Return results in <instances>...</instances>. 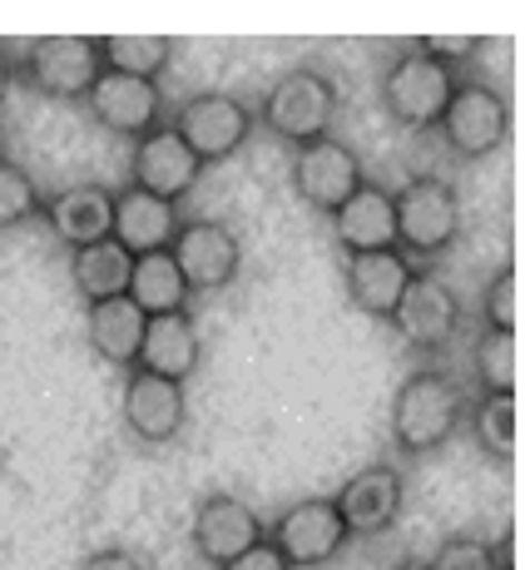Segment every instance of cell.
Segmentation results:
<instances>
[{"label": "cell", "instance_id": "6da1fadb", "mask_svg": "<svg viewBox=\"0 0 525 570\" xmlns=\"http://www.w3.org/2000/svg\"><path fill=\"white\" fill-rule=\"evenodd\" d=\"M462 387L446 372L417 367L392 392V442L407 456H426L452 442L456 426H462Z\"/></svg>", "mask_w": 525, "mask_h": 570}, {"label": "cell", "instance_id": "7a4b0ae2", "mask_svg": "<svg viewBox=\"0 0 525 570\" xmlns=\"http://www.w3.org/2000/svg\"><path fill=\"white\" fill-rule=\"evenodd\" d=\"M392 224H397V254L436 258L462 234V194L436 174H417L392 194Z\"/></svg>", "mask_w": 525, "mask_h": 570}, {"label": "cell", "instance_id": "3957f363", "mask_svg": "<svg viewBox=\"0 0 525 570\" xmlns=\"http://www.w3.org/2000/svg\"><path fill=\"white\" fill-rule=\"evenodd\" d=\"M333 115H337V85H333V75L313 70V65L273 80V90L262 95V105L254 109L258 125L293 149L323 139L327 129H333Z\"/></svg>", "mask_w": 525, "mask_h": 570}, {"label": "cell", "instance_id": "277c9868", "mask_svg": "<svg viewBox=\"0 0 525 570\" xmlns=\"http://www.w3.org/2000/svg\"><path fill=\"white\" fill-rule=\"evenodd\" d=\"M254 109H248L238 95H224V90H204V95H189L179 109H174L169 129L189 145V155L199 164H224L234 159L238 149L248 145L254 135Z\"/></svg>", "mask_w": 525, "mask_h": 570}, {"label": "cell", "instance_id": "5b68a950", "mask_svg": "<svg viewBox=\"0 0 525 570\" xmlns=\"http://www.w3.org/2000/svg\"><path fill=\"white\" fill-rule=\"evenodd\" d=\"M456 90V70L426 60L422 50H402L382 75V105L397 129H436Z\"/></svg>", "mask_w": 525, "mask_h": 570}, {"label": "cell", "instance_id": "8992f818", "mask_svg": "<svg viewBox=\"0 0 525 570\" xmlns=\"http://www.w3.org/2000/svg\"><path fill=\"white\" fill-rule=\"evenodd\" d=\"M20 75L50 100H85L90 85L105 75L100 60V36H46L30 40Z\"/></svg>", "mask_w": 525, "mask_h": 570}, {"label": "cell", "instance_id": "52a82bcc", "mask_svg": "<svg viewBox=\"0 0 525 570\" xmlns=\"http://www.w3.org/2000/svg\"><path fill=\"white\" fill-rule=\"evenodd\" d=\"M262 541L288 561V570H313L327 566L347 546V525L337 517L333 497H308L293 501L273 525H262Z\"/></svg>", "mask_w": 525, "mask_h": 570}, {"label": "cell", "instance_id": "ba28073f", "mask_svg": "<svg viewBox=\"0 0 525 570\" xmlns=\"http://www.w3.org/2000/svg\"><path fill=\"white\" fill-rule=\"evenodd\" d=\"M442 139L452 155L486 159L511 139V100L491 85H456L442 109Z\"/></svg>", "mask_w": 525, "mask_h": 570}, {"label": "cell", "instance_id": "9c48e42d", "mask_svg": "<svg viewBox=\"0 0 525 570\" xmlns=\"http://www.w3.org/2000/svg\"><path fill=\"white\" fill-rule=\"evenodd\" d=\"M169 258L189 293H218L244 268V244H238V234L228 224L194 218V224H179V234H174V244H169Z\"/></svg>", "mask_w": 525, "mask_h": 570}, {"label": "cell", "instance_id": "30bf717a", "mask_svg": "<svg viewBox=\"0 0 525 570\" xmlns=\"http://www.w3.org/2000/svg\"><path fill=\"white\" fill-rule=\"evenodd\" d=\"M293 189L317 214H333V208H343L363 189V164H357V155L343 139L323 135L313 145L293 149Z\"/></svg>", "mask_w": 525, "mask_h": 570}, {"label": "cell", "instance_id": "8fae6325", "mask_svg": "<svg viewBox=\"0 0 525 570\" xmlns=\"http://www.w3.org/2000/svg\"><path fill=\"white\" fill-rule=\"evenodd\" d=\"M189 541H194V551H199V561H209L218 570V566L238 561L248 546L262 541V521L248 501L234 497V491H209V497L194 507Z\"/></svg>", "mask_w": 525, "mask_h": 570}, {"label": "cell", "instance_id": "7c38bea8", "mask_svg": "<svg viewBox=\"0 0 525 570\" xmlns=\"http://www.w3.org/2000/svg\"><path fill=\"white\" fill-rule=\"evenodd\" d=\"M387 323L397 327L407 347L436 353V347L452 343L456 323H462V303H456V293L446 288V278H436V273H412L407 293H402L397 313H392Z\"/></svg>", "mask_w": 525, "mask_h": 570}, {"label": "cell", "instance_id": "4fadbf2b", "mask_svg": "<svg viewBox=\"0 0 525 570\" xmlns=\"http://www.w3.org/2000/svg\"><path fill=\"white\" fill-rule=\"evenodd\" d=\"M85 105H90L95 125H105L109 135H119V139H145L149 129H159V119H164L159 85L135 80V75H119V70H105L100 80L90 85Z\"/></svg>", "mask_w": 525, "mask_h": 570}, {"label": "cell", "instance_id": "5bb4252c", "mask_svg": "<svg viewBox=\"0 0 525 570\" xmlns=\"http://www.w3.org/2000/svg\"><path fill=\"white\" fill-rule=\"evenodd\" d=\"M199 174H204V164L189 155V145H184L169 125L149 129V135L135 139V149H129V179H135V189L155 194L164 204H179L184 194L199 184Z\"/></svg>", "mask_w": 525, "mask_h": 570}, {"label": "cell", "instance_id": "9a60e30c", "mask_svg": "<svg viewBox=\"0 0 525 570\" xmlns=\"http://www.w3.org/2000/svg\"><path fill=\"white\" fill-rule=\"evenodd\" d=\"M402 497H407V481L397 466H363L343 481V491L333 497L337 517H343L347 535H382L392 531L402 517Z\"/></svg>", "mask_w": 525, "mask_h": 570}, {"label": "cell", "instance_id": "2e32d148", "mask_svg": "<svg viewBox=\"0 0 525 570\" xmlns=\"http://www.w3.org/2000/svg\"><path fill=\"white\" fill-rule=\"evenodd\" d=\"M184 416H189V402H184V387L169 377H155V372H129L125 377V426L129 436H139L145 446H169L174 436L184 432Z\"/></svg>", "mask_w": 525, "mask_h": 570}, {"label": "cell", "instance_id": "e0dca14e", "mask_svg": "<svg viewBox=\"0 0 525 570\" xmlns=\"http://www.w3.org/2000/svg\"><path fill=\"white\" fill-rule=\"evenodd\" d=\"M412 258L397 254V248H377V254H353L343 268V283H347V298H353L357 313L377 317V323H387L392 313H397L402 293H407L412 283Z\"/></svg>", "mask_w": 525, "mask_h": 570}, {"label": "cell", "instance_id": "ac0fdd59", "mask_svg": "<svg viewBox=\"0 0 525 570\" xmlns=\"http://www.w3.org/2000/svg\"><path fill=\"white\" fill-rule=\"evenodd\" d=\"M179 204H164L155 194L135 189L129 184L125 194H115V224H109V238L125 248L129 258H145V254H164L179 234Z\"/></svg>", "mask_w": 525, "mask_h": 570}, {"label": "cell", "instance_id": "d6986e66", "mask_svg": "<svg viewBox=\"0 0 525 570\" xmlns=\"http://www.w3.org/2000/svg\"><path fill=\"white\" fill-rule=\"evenodd\" d=\"M333 238L347 258L353 254H377V248H397V224H392V194L382 184H367L353 194L343 208L327 214Z\"/></svg>", "mask_w": 525, "mask_h": 570}, {"label": "cell", "instance_id": "ffe728a7", "mask_svg": "<svg viewBox=\"0 0 525 570\" xmlns=\"http://www.w3.org/2000/svg\"><path fill=\"white\" fill-rule=\"evenodd\" d=\"M50 218L55 238L65 248H90V244H105L109 238V224H115V194L105 184H75V189H60L55 199L40 208Z\"/></svg>", "mask_w": 525, "mask_h": 570}, {"label": "cell", "instance_id": "44dd1931", "mask_svg": "<svg viewBox=\"0 0 525 570\" xmlns=\"http://www.w3.org/2000/svg\"><path fill=\"white\" fill-rule=\"evenodd\" d=\"M199 367V327H194L189 308L164 313L145 323V343H139V372H155L184 387V377Z\"/></svg>", "mask_w": 525, "mask_h": 570}, {"label": "cell", "instance_id": "7402d4cb", "mask_svg": "<svg viewBox=\"0 0 525 570\" xmlns=\"http://www.w3.org/2000/svg\"><path fill=\"white\" fill-rule=\"evenodd\" d=\"M145 323L149 317L135 308L129 298H109V303H90L85 308V333H90V347L105 357L109 367H139V343H145Z\"/></svg>", "mask_w": 525, "mask_h": 570}, {"label": "cell", "instance_id": "603a6c76", "mask_svg": "<svg viewBox=\"0 0 525 570\" xmlns=\"http://www.w3.org/2000/svg\"><path fill=\"white\" fill-rule=\"evenodd\" d=\"M129 268H135V258H129L115 238L90 244V248H75V254H70V283H75V293H80L85 303L125 298Z\"/></svg>", "mask_w": 525, "mask_h": 570}, {"label": "cell", "instance_id": "cb8c5ba5", "mask_svg": "<svg viewBox=\"0 0 525 570\" xmlns=\"http://www.w3.org/2000/svg\"><path fill=\"white\" fill-rule=\"evenodd\" d=\"M125 298L135 303L145 317H164V313H184V303H189V288H184L179 268H174L169 248L164 254H145L135 258V268H129V288Z\"/></svg>", "mask_w": 525, "mask_h": 570}, {"label": "cell", "instance_id": "d4e9b609", "mask_svg": "<svg viewBox=\"0 0 525 570\" xmlns=\"http://www.w3.org/2000/svg\"><path fill=\"white\" fill-rule=\"evenodd\" d=\"M100 60H105V70L159 85V75L174 60V40L169 36H100Z\"/></svg>", "mask_w": 525, "mask_h": 570}, {"label": "cell", "instance_id": "484cf974", "mask_svg": "<svg viewBox=\"0 0 525 570\" xmlns=\"http://www.w3.org/2000/svg\"><path fill=\"white\" fill-rule=\"evenodd\" d=\"M472 436L491 462H501V466L516 462V392L481 397L472 412Z\"/></svg>", "mask_w": 525, "mask_h": 570}, {"label": "cell", "instance_id": "4316f807", "mask_svg": "<svg viewBox=\"0 0 525 570\" xmlns=\"http://www.w3.org/2000/svg\"><path fill=\"white\" fill-rule=\"evenodd\" d=\"M472 367H476V382L486 387V397H496V392H516V333L481 327V337L472 347Z\"/></svg>", "mask_w": 525, "mask_h": 570}, {"label": "cell", "instance_id": "83f0119b", "mask_svg": "<svg viewBox=\"0 0 525 570\" xmlns=\"http://www.w3.org/2000/svg\"><path fill=\"white\" fill-rule=\"evenodd\" d=\"M40 208H46V199H40L36 179H30L20 164L0 159V228L26 224V218H36Z\"/></svg>", "mask_w": 525, "mask_h": 570}, {"label": "cell", "instance_id": "f1b7e54d", "mask_svg": "<svg viewBox=\"0 0 525 570\" xmlns=\"http://www.w3.org/2000/svg\"><path fill=\"white\" fill-rule=\"evenodd\" d=\"M511 556V546H491V541H476V535H456L436 551V561H426L432 570H501V561Z\"/></svg>", "mask_w": 525, "mask_h": 570}, {"label": "cell", "instance_id": "f546056e", "mask_svg": "<svg viewBox=\"0 0 525 570\" xmlns=\"http://www.w3.org/2000/svg\"><path fill=\"white\" fill-rule=\"evenodd\" d=\"M481 317L496 333H516V268H501L481 293Z\"/></svg>", "mask_w": 525, "mask_h": 570}, {"label": "cell", "instance_id": "4dcf8cb0", "mask_svg": "<svg viewBox=\"0 0 525 570\" xmlns=\"http://www.w3.org/2000/svg\"><path fill=\"white\" fill-rule=\"evenodd\" d=\"M412 50H422L426 60H436V65H446V70H456V65L472 60V55L481 50V40H476V36H422Z\"/></svg>", "mask_w": 525, "mask_h": 570}, {"label": "cell", "instance_id": "1f68e13d", "mask_svg": "<svg viewBox=\"0 0 525 570\" xmlns=\"http://www.w3.org/2000/svg\"><path fill=\"white\" fill-rule=\"evenodd\" d=\"M218 570H288V561H283V556L273 551L268 541H258V546H248L238 561H228V566H218Z\"/></svg>", "mask_w": 525, "mask_h": 570}, {"label": "cell", "instance_id": "d6a6232c", "mask_svg": "<svg viewBox=\"0 0 525 570\" xmlns=\"http://www.w3.org/2000/svg\"><path fill=\"white\" fill-rule=\"evenodd\" d=\"M80 570H149V566L135 551H95L80 561Z\"/></svg>", "mask_w": 525, "mask_h": 570}, {"label": "cell", "instance_id": "836d02e7", "mask_svg": "<svg viewBox=\"0 0 525 570\" xmlns=\"http://www.w3.org/2000/svg\"><path fill=\"white\" fill-rule=\"evenodd\" d=\"M10 80H16V65H10V55L0 50V105H6V95H10Z\"/></svg>", "mask_w": 525, "mask_h": 570}, {"label": "cell", "instance_id": "e575fe53", "mask_svg": "<svg viewBox=\"0 0 525 570\" xmlns=\"http://www.w3.org/2000/svg\"><path fill=\"white\" fill-rule=\"evenodd\" d=\"M392 570H432L426 561H402V566H392Z\"/></svg>", "mask_w": 525, "mask_h": 570}, {"label": "cell", "instance_id": "d590c367", "mask_svg": "<svg viewBox=\"0 0 525 570\" xmlns=\"http://www.w3.org/2000/svg\"><path fill=\"white\" fill-rule=\"evenodd\" d=\"M501 570H516V561H511V556H506V561H501Z\"/></svg>", "mask_w": 525, "mask_h": 570}]
</instances>
